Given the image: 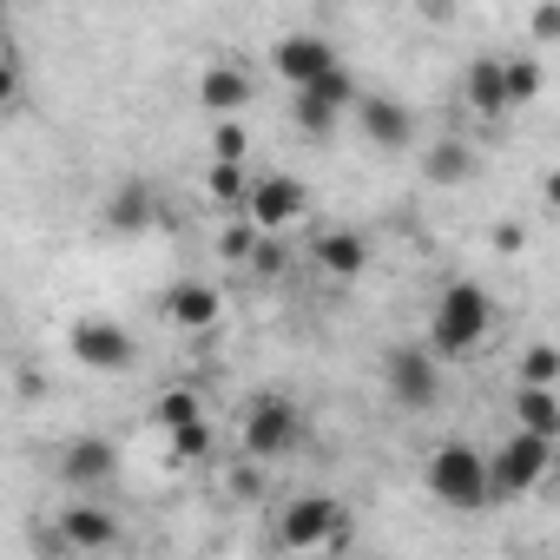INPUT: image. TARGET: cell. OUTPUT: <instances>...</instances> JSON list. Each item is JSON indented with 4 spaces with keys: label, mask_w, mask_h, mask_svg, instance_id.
Segmentation results:
<instances>
[{
    "label": "cell",
    "mask_w": 560,
    "mask_h": 560,
    "mask_svg": "<svg viewBox=\"0 0 560 560\" xmlns=\"http://www.w3.org/2000/svg\"><path fill=\"white\" fill-rule=\"evenodd\" d=\"M494 324V298L475 284V277H462V284H448L435 298V317H429V350L435 357H475L481 337Z\"/></svg>",
    "instance_id": "6da1fadb"
},
{
    "label": "cell",
    "mask_w": 560,
    "mask_h": 560,
    "mask_svg": "<svg viewBox=\"0 0 560 560\" xmlns=\"http://www.w3.org/2000/svg\"><path fill=\"white\" fill-rule=\"evenodd\" d=\"M422 481H429V494H435L442 508H455V514H475V508H488V501H494L488 455H481V448H468V442H442V448L422 462Z\"/></svg>",
    "instance_id": "7a4b0ae2"
},
{
    "label": "cell",
    "mask_w": 560,
    "mask_h": 560,
    "mask_svg": "<svg viewBox=\"0 0 560 560\" xmlns=\"http://www.w3.org/2000/svg\"><path fill=\"white\" fill-rule=\"evenodd\" d=\"M350 534V508L337 494H298L284 514H277V540H284L291 553H324Z\"/></svg>",
    "instance_id": "3957f363"
},
{
    "label": "cell",
    "mask_w": 560,
    "mask_h": 560,
    "mask_svg": "<svg viewBox=\"0 0 560 560\" xmlns=\"http://www.w3.org/2000/svg\"><path fill=\"white\" fill-rule=\"evenodd\" d=\"M237 435H244V455L250 462H277V455H291L304 442V416H298L291 396H250Z\"/></svg>",
    "instance_id": "277c9868"
},
{
    "label": "cell",
    "mask_w": 560,
    "mask_h": 560,
    "mask_svg": "<svg viewBox=\"0 0 560 560\" xmlns=\"http://www.w3.org/2000/svg\"><path fill=\"white\" fill-rule=\"evenodd\" d=\"M67 350H73L80 370H100V376H126L132 357H139V343H132V330L119 317H73Z\"/></svg>",
    "instance_id": "5b68a950"
},
{
    "label": "cell",
    "mask_w": 560,
    "mask_h": 560,
    "mask_svg": "<svg viewBox=\"0 0 560 560\" xmlns=\"http://www.w3.org/2000/svg\"><path fill=\"white\" fill-rule=\"evenodd\" d=\"M547 468H553V442H540V435L514 429V435H508V442L488 455V475H494V501H514V494L540 488V481H547Z\"/></svg>",
    "instance_id": "8992f818"
},
{
    "label": "cell",
    "mask_w": 560,
    "mask_h": 560,
    "mask_svg": "<svg viewBox=\"0 0 560 560\" xmlns=\"http://www.w3.org/2000/svg\"><path fill=\"white\" fill-rule=\"evenodd\" d=\"M383 383H389V396L402 402V409H435L442 402V370H435V350H422V343H396L389 357H383Z\"/></svg>",
    "instance_id": "52a82bcc"
},
{
    "label": "cell",
    "mask_w": 560,
    "mask_h": 560,
    "mask_svg": "<svg viewBox=\"0 0 560 560\" xmlns=\"http://www.w3.org/2000/svg\"><path fill=\"white\" fill-rule=\"evenodd\" d=\"M304 211H311V185H304V178H291V172H264V178H250L244 218H250L264 237H277L284 224H298Z\"/></svg>",
    "instance_id": "ba28073f"
},
{
    "label": "cell",
    "mask_w": 560,
    "mask_h": 560,
    "mask_svg": "<svg viewBox=\"0 0 560 560\" xmlns=\"http://www.w3.org/2000/svg\"><path fill=\"white\" fill-rule=\"evenodd\" d=\"M113 475H119V448H113L106 435H73V442L54 455V481L73 488V494H93V488H106Z\"/></svg>",
    "instance_id": "9c48e42d"
},
{
    "label": "cell",
    "mask_w": 560,
    "mask_h": 560,
    "mask_svg": "<svg viewBox=\"0 0 560 560\" xmlns=\"http://www.w3.org/2000/svg\"><path fill=\"white\" fill-rule=\"evenodd\" d=\"M357 100H363L357 80L337 67V73H324L317 86H304V93L291 100V119H298V132H317V139H324V132L337 126V113H357Z\"/></svg>",
    "instance_id": "30bf717a"
},
{
    "label": "cell",
    "mask_w": 560,
    "mask_h": 560,
    "mask_svg": "<svg viewBox=\"0 0 560 560\" xmlns=\"http://www.w3.org/2000/svg\"><path fill=\"white\" fill-rule=\"evenodd\" d=\"M270 67L304 93V86H317L324 73H337V47H330L324 34H284V40L270 47Z\"/></svg>",
    "instance_id": "8fae6325"
},
{
    "label": "cell",
    "mask_w": 560,
    "mask_h": 560,
    "mask_svg": "<svg viewBox=\"0 0 560 560\" xmlns=\"http://www.w3.org/2000/svg\"><path fill=\"white\" fill-rule=\"evenodd\" d=\"M357 126H363V139L383 145V152H402V145L416 139V113H409L396 93H363V100H357Z\"/></svg>",
    "instance_id": "7c38bea8"
},
{
    "label": "cell",
    "mask_w": 560,
    "mask_h": 560,
    "mask_svg": "<svg viewBox=\"0 0 560 560\" xmlns=\"http://www.w3.org/2000/svg\"><path fill=\"white\" fill-rule=\"evenodd\" d=\"M54 534H60L73 553H106V547L119 540V514L100 508V501H73V508L54 514Z\"/></svg>",
    "instance_id": "4fadbf2b"
},
{
    "label": "cell",
    "mask_w": 560,
    "mask_h": 560,
    "mask_svg": "<svg viewBox=\"0 0 560 560\" xmlns=\"http://www.w3.org/2000/svg\"><path fill=\"white\" fill-rule=\"evenodd\" d=\"M159 317H165L172 330H211V324L224 317V298L205 284V277H185V284H172V291L159 298Z\"/></svg>",
    "instance_id": "5bb4252c"
},
{
    "label": "cell",
    "mask_w": 560,
    "mask_h": 560,
    "mask_svg": "<svg viewBox=\"0 0 560 560\" xmlns=\"http://www.w3.org/2000/svg\"><path fill=\"white\" fill-rule=\"evenodd\" d=\"M311 264H317L324 277H337V284H350V277L370 270V237H363V231H324V237L311 244Z\"/></svg>",
    "instance_id": "9a60e30c"
},
{
    "label": "cell",
    "mask_w": 560,
    "mask_h": 560,
    "mask_svg": "<svg viewBox=\"0 0 560 560\" xmlns=\"http://www.w3.org/2000/svg\"><path fill=\"white\" fill-rule=\"evenodd\" d=\"M462 100L481 113V119H508L514 106H508V67H501V54H481L468 73H462Z\"/></svg>",
    "instance_id": "2e32d148"
},
{
    "label": "cell",
    "mask_w": 560,
    "mask_h": 560,
    "mask_svg": "<svg viewBox=\"0 0 560 560\" xmlns=\"http://www.w3.org/2000/svg\"><path fill=\"white\" fill-rule=\"evenodd\" d=\"M100 211H106V231H126V237H132V231H145V224H159V211H165V198H159V191H152L145 178H126V185H119V191H113V198H106Z\"/></svg>",
    "instance_id": "e0dca14e"
},
{
    "label": "cell",
    "mask_w": 560,
    "mask_h": 560,
    "mask_svg": "<svg viewBox=\"0 0 560 560\" xmlns=\"http://www.w3.org/2000/svg\"><path fill=\"white\" fill-rule=\"evenodd\" d=\"M198 100H205V113H211V119H237V113L250 106V73H244V67H231V60H218V67H205Z\"/></svg>",
    "instance_id": "ac0fdd59"
},
{
    "label": "cell",
    "mask_w": 560,
    "mask_h": 560,
    "mask_svg": "<svg viewBox=\"0 0 560 560\" xmlns=\"http://www.w3.org/2000/svg\"><path fill=\"white\" fill-rule=\"evenodd\" d=\"M422 178H429V185H462V178H475V152H468L462 139H435V145L422 152Z\"/></svg>",
    "instance_id": "d6986e66"
},
{
    "label": "cell",
    "mask_w": 560,
    "mask_h": 560,
    "mask_svg": "<svg viewBox=\"0 0 560 560\" xmlns=\"http://www.w3.org/2000/svg\"><path fill=\"white\" fill-rule=\"evenodd\" d=\"M514 422H521L527 435L553 442V435H560V396H553V389H514Z\"/></svg>",
    "instance_id": "ffe728a7"
},
{
    "label": "cell",
    "mask_w": 560,
    "mask_h": 560,
    "mask_svg": "<svg viewBox=\"0 0 560 560\" xmlns=\"http://www.w3.org/2000/svg\"><path fill=\"white\" fill-rule=\"evenodd\" d=\"M152 422H159L165 435H178V429H191V422H211V416H205L198 389H159V396H152Z\"/></svg>",
    "instance_id": "44dd1931"
},
{
    "label": "cell",
    "mask_w": 560,
    "mask_h": 560,
    "mask_svg": "<svg viewBox=\"0 0 560 560\" xmlns=\"http://www.w3.org/2000/svg\"><path fill=\"white\" fill-rule=\"evenodd\" d=\"M508 67V106H534L540 100V60L534 54H501Z\"/></svg>",
    "instance_id": "7402d4cb"
},
{
    "label": "cell",
    "mask_w": 560,
    "mask_h": 560,
    "mask_svg": "<svg viewBox=\"0 0 560 560\" xmlns=\"http://www.w3.org/2000/svg\"><path fill=\"white\" fill-rule=\"evenodd\" d=\"M553 383H560V343L521 350V389H553Z\"/></svg>",
    "instance_id": "603a6c76"
},
{
    "label": "cell",
    "mask_w": 560,
    "mask_h": 560,
    "mask_svg": "<svg viewBox=\"0 0 560 560\" xmlns=\"http://www.w3.org/2000/svg\"><path fill=\"white\" fill-rule=\"evenodd\" d=\"M244 152H250V132L237 119H218L211 126V165H244Z\"/></svg>",
    "instance_id": "cb8c5ba5"
},
{
    "label": "cell",
    "mask_w": 560,
    "mask_h": 560,
    "mask_svg": "<svg viewBox=\"0 0 560 560\" xmlns=\"http://www.w3.org/2000/svg\"><path fill=\"white\" fill-rule=\"evenodd\" d=\"M205 191H211L218 205H244V198H250V185H244V165H211Z\"/></svg>",
    "instance_id": "d4e9b609"
},
{
    "label": "cell",
    "mask_w": 560,
    "mask_h": 560,
    "mask_svg": "<svg viewBox=\"0 0 560 560\" xmlns=\"http://www.w3.org/2000/svg\"><path fill=\"white\" fill-rule=\"evenodd\" d=\"M257 244H264V231H257L250 218H244V224H231V231L218 237V250H224L231 264H250V257H257Z\"/></svg>",
    "instance_id": "484cf974"
},
{
    "label": "cell",
    "mask_w": 560,
    "mask_h": 560,
    "mask_svg": "<svg viewBox=\"0 0 560 560\" xmlns=\"http://www.w3.org/2000/svg\"><path fill=\"white\" fill-rule=\"evenodd\" d=\"M211 455V422H191L172 435V462H205Z\"/></svg>",
    "instance_id": "4316f807"
},
{
    "label": "cell",
    "mask_w": 560,
    "mask_h": 560,
    "mask_svg": "<svg viewBox=\"0 0 560 560\" xmlns=\"http://www.w3.org/2000/svg\"><path fill=\"white\" fill-rule=\"evenodd\" d=\"M284 264H291V250L277 244V237H264V244H257V257H250V270H257V277H284Z\"/></svg>",
    "instance_id": "83f0119b"
},
{
    "label": "cell",
    "mask_w": 560,
    "mask_h": 560,
    "mask_svg": "<svg viewBox=\"0 0 560 560\" xmlns=\"http://www.w3.org/2000/svg\"><path fill=\"white\" fill-rule=\"evenodd\" d=\"M527 34L534 40H560V8H534L527 14Z\"/></svg>",
    "instance_id": "f1b7e54d"
},
{
    "label": "cell",
    "mask_w": 560,
    "mask_h": 560,
    "mask_svg": "<svg viewBox=\"0 0 560 560\" xmlns=\"http://www.w3.org/2000/svg\"><path fill=\"white\" fill-rule=\"evenodd\" d=\"M521 244H527L521 224H494V250H521Z\"/></svg>",
    "instance_id": "f546056e"
},
{
    "label": "cell",
    "mask_w": 560,
    "mask_h": 560,
    "mask_svg": "<svg viewBox=\"0 0 560 560\" xmlns=\"http://www.w3.org/2000/svg\"><path fill=\"white\" fill-rule=\"evenodd\" d=\"M231 494H244V501H250V494H257V468H237V481H231Z\"/></svg>",
    "instance_id": "4dcf8cb0"
},
{
    "label": "cell",
    "mask_w": 560,
    "mask_h": 560,
    "mask_svg": "<svg viewBox=\"0 0 560 560\" xmlns=\"http://www.w3.org/2000/svg\"><path fill=\"white\" fill-rule=\"evenodd\" d=\"M540 198H547V211L560 218V172H547V185H540Z\"/></svg>",
    "instance_id": "1f68e13d"
}]
</instances>
